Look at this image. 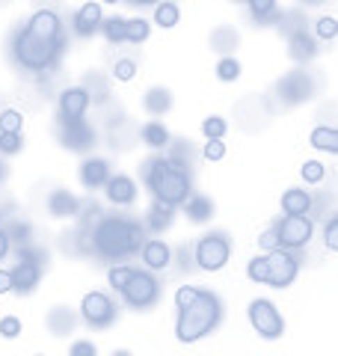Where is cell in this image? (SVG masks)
<instances>
[{"label": "cell", "mask_w": 338, "mask_h": 356, "mask_svg": "<svg viewBox=\"0 0 338 356\" xmlns=\"http://www.w3.org/2000/svg\"><path fill=\"white\" fill-rule=\"evenodd\" d=\"M60 48H63V21L51 9H39L27 21V27L15 36L13 44L15 60L27 72H45L56 60Z\"/></svg>", "instance_id": "cell-1"}, {"label": "cell", "mask_w": 338, "mask_h": 356, "mask_svg": "<svg viewBox=\"0 0 338 356\" xmlns=\"http://www.w3.org/2000/svg\"><path fill=\"white\" fill-rule=\"evenodd\" d=\"M223 318V303L214 291H202L190 300L184 309H178V321H175V339L182 344H193L199 339H205L208 332L220 324Z\"/></svg>", "instance_id": "cell-2"}, {"label": "cell", "mask_w": 338, "mask_h": 356, "mask_svg": "<svg viewBox=\"0 0 338 356\" xmlns=\"http://www.w3.org/2000/svg\"><path fill=\"white\" fill-rule=\"evenodd\" d=\"M143 241H145L143 226L125 217H104L92 232V247L104 259H125V255L143 247Z\"/></svg>", "instance_id": "cell-3"}, {"label": "cell", "mask_w": 338, "mask_h": 356, "mask_svg": "<svg viewBox=\"0 0 338 356\" xmlns=\"http://www.w3.org/2000/svg\"><path fill=\"white\" fill-rule=\"evenodd\" d=\"M145 184L152 187L154 199H161L166 205H184V199L190 196V175L182 166H175L169 158H152L145 161L143 170Z\"/></svg>", "instance_id": "cell-4"}, {"label": "cell", "mask_w": 338, "mask_h": 356, "mask_svg": "<svg viewBox=\"0 0 338 356\" xmlns=\"http://www.w3.org/2000/svg\"><path fill=\"white\" fill-rule=\"evenodd\" d=\"M229 255H232V243L225 235H220V232H208V235H202L196 250H193V259L196 264L202 267V270H223L225 264H229Z\"/></svg>", "instance_id": "cell-5"}, {"label": "cell", "mask_w": 338, "mask_h": 356, "mask_svg": "<svg viewBox=\"0 0 338 356\" xmlns=\"http://www.w3.org/2000/svg\"><path fill=\"white\" fill-rule=\"evenodd\" d=\"M273 229H276L279 247H285V250H303V247H309V241L314 235V222H312L309 214H285Z\"/></svg>", "instance_id": "cell-6"}, {"label": "cell", "mask_w": 338, "mask_h": 356, "mask_svg": "<svg viewBox=\"0 0 338 356\" xmlns=\"http://www.w3.org/2000/svg\"><path fill=\"white\" fill-rule=\"evenodd\" d=\"M246 315H250V324L261 339H279L282 332H285V318H282L279 309L264 297L252 300L250 309H246Z\"/></svg>", "instance_id": "cell-7"}, {"label": "cell", "mask_w": 338, "mask_h": 356, "mask_svg": "<svg viewBox=\"0 0 338 356\" xmlns=\"http://www.w3.org/2000/svg\"><path fill=\"white\" fill-rule=\"evenodd\" d=\"M157 297H161V282L145 270H134L128 285L122 288V300H125L131 309H149L157 303Z\"/></svg>", "instance_id": "cell-8"}, {"label": "cell", "mask_w": 338, "mask_h": 356, "mask_svg": "<svg viewBox=\"0 0 338 356\" xmlns=\"http://www.w3.org/2000/svg\"><path fill=\"white\" fill-rule=\"evenodd\" d=\"M297 273H300V259L294 255V250L276 247L267 252V285L288 288L297 280Z\"/></svg>", "instance_id": "cell-9"}, {"label": "cell", "mask_w": 338, "mask_h": 356, "mask_svg": "<svg viewBox=\"0 0 338 356\" xmlns=\"http://www.w3.org/2000/svg\"><path fill=\"white\" fill-rule=\"evenodd\" d=\"M81 318L92 330H104L113 324V318H116V306H113V300L104 291H89L81 303Z\"/></svg>", "instance_id": "cell-10"}, {"label": "cell", "mask_w": 338, "mask_h": 356, "mask_svg": "<svg viewBox=\"0 0 338 356\" xmlns=\"http://www.w3.org/2000/svg\"><path fill=\"white\" fill-rule=\"evenodd\" d=\"M63 146L72 152H86L95 146V131L86 125L83 119L63 122Z\"/></svg>", "instance_id": "cell-11"}, {"label": "cell", "mask_w": 338, "mask_h": 356, "mask_svg": "<svg viewBox=\"0 0 338 356\" xmlns=\"http://www.w3.org/2000/svg\"><path fill=\"white\" fill-rule=\"evenodd\" d=\"M89 107V92L83 86H69L63 89L60 95V119L63 122H74V119H83Z\"/></svg>", "instance_id": "cell-12"}, {"label": "cell", "mask_w": 338, "mask_h": 356, "mask_svg": "<svg viewBox=\"0 0 338 356\" xmlns=\"http://www.w3.org/2000/svg\"><path fill=\"white\" fill-rule=\"evenodd\" d=\"M143 261L149 270H166V267L172 264V247L161 238L143 241Z\"/></svg>", "instance_id": "cell-13"}, {"label": "cell", "mask_w": 338, "mask_h": 356, "mask_svg": "<svg viewBox=\"0 0 338 356\" xmlns=\"http://www.w3.org/2000/svg\"><path fill=\"white\" fill-rule=\"evenodd\" d=\"M104 187H107V199L113 205H131L137 199V184H134L131 175H110Z\"/></svg>", "instance_id": "cell-14"}, {"label": "cell", "mask_w": 338, "mask_h": 356, "mask_svg": "<svg viewBox=\"0 0 338 356\" xmlns=\"http://www.w3.org/2000/svg\"><path fill=\"white\" fill-rule=\"evenodd\" d=\"M9 273H13V291H18V294H30L33 288L39 285L42 264H36V261H18Z\"/></svg>", "instance_id": "cell-15"}, {"label": "cell", "mask_w": 338, "mask_h": 356, "mask_svg": "<svg viewBox=\"0 0 338 356\" xmlns=\"http://www.w3.org/2000/svg\"><path fill=\"white\" fill-rule=\"evenodd\" d=\"M279 92L285 95L288 102H309L312 92H314V83L303 72H291L285 81L279 83Z\"/></svg>", "instance_id": "cell-16"}, {"label": "cell", "mask_w": 338, "mask_h": 356, "mask_svg": "<svg viewBox=\"0 0 338 356\" xmlns=\"http://www.w3.org/2000/svg\"><path fill=\"white\" fill-rule=\"evenodd\" d=\"M110 178V163L104 158H86L81 163V184L89 187V191H95Z\"/></svg>", "instance_id": "cell-17"}, {"label": "cell", "mask_w": 338, "mask_h": 356, "mask_svg": "<svg viewBox=\"0 0 338 356\" xmlns=\"http://www.w3.org/2000/svg\"><path fill=\"white\" fill-rule=\"evenodd\" d=\"M101 21H104V15H101V3H83L74 15L77 36H92V33L101 27Z\"/></svg>", "instance_id": "cell-18"}, {"label": "cell", "mask_w": 338, "mask_h": 356, "mask_svg": "<svg viewBox=\"0 0 338 356\" xmlns=\"http://www.w3.org/2000/svg\"><path fill=\"white\" fill-rule=\"evenodd\" d=\"M48 211H51V217H74L81 211V202L69 191H54L48 196Z\"/></svg>", "instance_id": "cell-19"}, {"label": "cell", "mask_w": 338, "mask_h": 356, "mask_svg": "<svg viewBox=\"0 0 338 356\" xmlns=\"http://www.w3.org/2000/svg\"><path fill=\"white\" fill-rule=\"evenodd\" d=\"M282 211H285V214H309L312 211V193L300 191V187H291V191L282 193Z\"/></svg>", "instance_id": "cell-20"}, {"label": "cell", "mask_w": 338, "mask_h": 356, "mask_svg": "<svg viewBox=\"0 0 338 356\" xmlns=\"http://www.w3.org/2000/svg\"><path fill=\"white\" fill-rule=\"evenodd\" d=\"M143 107L149 110L152 116H163L166 110L172 107V92L163 89V86H152L149 92H145V98H143Z\"/></svg>", "instance_id": "cell-21"}, {"label": "cell", "mask_w": 338, "mask_h": 356, "mask_svg": "<svg viewBox=\"0 0 338 356\" xmlns=\"http://www.w3.org/2000/svg\"><path fill=\"white\" fill-rule=\"evenodd\" d=\"M184 214L190 222H205L214 214V202L208 196H187L184 199Z\"/></svg>", "instance_id": "cell-22"}, {"label": "cell", "mask_w": 338, "mask_h": 356, "mask_svg": "<svg viewBox=\"0 0 338 356\" xmlns=\"http://www.w3.org/2000/svg\"><path fill=\"white\" fill-rule=\"evenodd\" d=\"M309 143H312V146L318 149V152H330V154H335V152H338V131L330 128V125H321V128H314V131H312Z\"/></svg>", "instance_id": "cell-23"}, {"label": "cell", "mask_w": 338, "mask_h": 356, "mask_svg": "<svg viewBox=\"0 0 338 356\" xmlns=\"http://www.w3.org/2000/svg\"><path fill=\"white\" fill-rule=\"evenodd\" d=\"M169 131L163 128V122H145L143 125V143L149 149H166L169 146Z\"/></svg>", "instance_id": "cell-24"}, {"label": "cell", "mask_w": 338, "mask_h": 356, "mask_svg": "<svg viewBox=\"0 0 338 356\" xmlns=\"http://www.w3.org/2000/svg\"><path fill=\"white\" fill-rule=\"evenodd\" d=\"M172 205H166V202H161V199H154V205H152V211H149V229L152 232H163L169 222H172Z\"/></svg>", "instance_id": "cell-25"}, {"label": "cell", "mask_w": 338, "mask_h": 356, "mask_svg": "<svg viewBox=\"0 0 338 356\" xmlns=\"http://www.w3.org/2000/svg\"><path fill=\"white\" fill-rule=\"evenodd\" d=\"M291 57L297 63H306L314 57V42L306 36V33H294V36H291Z\"/></svg>", "instance_id": "cell-26"}, {"label": "cell", "mask_w": 338, "mask_h": 356, "mask_svg": "<svg viewBox=\"0 0 338 356\" xmlns=\"http://www.w3.org/2000/svg\"><path fill=\"white\" fill-rule=\"evenodd\" d=\"M149 33H152L149 21L145 18H131V21H125V30H122V42H145L149 39Z\"/></svg>", "instance_id": "cell-27"}, {"label": "cell", "mask_w": 338, "mask_h": 356, "mask_svg": "<svg viewBox=\"0 0 338 356\" xmlns=\"http://www.w3.org/2000/svg\"><path fill=\"white\" fill-rule=\"evenodd\" d=\"M154 21L161 27H175L178 24V6L169 3V0H163V3H154Z\"/></svg>", "instance_id": "cell-28"}, {"label": "cell", "mask_w": 338, "mask_h": 356, "mask_svg": "<svg viewBox=\"0 0 338 356\" xmlns=\"http://www.w3.org/2000/svg\"><path fill=\"white\" fill-rule=\"evenodd\" d=\"M217 77H220V81H225V83L238 81V77H241V63L234 57H223L217 63Z\"/></svg>", "instance_id": "cell-29"}, {"label": "cell", "mask_w": 338, "mask_h": 356, "mask_svg": "<svg viewBox=\"0 0 338 356\" xmlns=\"http://www.w3.org/2000/svg\"><path fill=\"white\" fill-rule=\"evenodd\" d=\"M225 131H229V125H225L223 116H208L205 122H202V134H205L208 140H223Z\"/></svg>", "instance_id": "cell-30"}, {"label": "cell", "mask_w": 338, "mask_h": 356, "mask_svg": "<svg viewBox=\"0 0 338 356\" xmlns=\"http://www.w3.org/2000/svg\"><path fill=\"white\" fill-rule=\"evenodd\" d=\"M246 276L258 285H267V255H255V259L246 264Z\"/></svg>", "instance_id": "cell-31"}, {"label": "cell", "mask_w": 338, "mask_h": 356, "mask_svg": "<svg viewBox=\"0 0 338 356\" xmlns=\"http://www.w3.org/2000/svg\"><path fill=\"white\" fill-rule=\"evenodd\" d=\"M24 149V140L15 131H0V154H18Z\"/></svg>", "instance_id": "cell-32"}, {"label": "cell", "mask_w": 338, "mask_h": 356, "mask_svg": "<svg viewBox=\"0 0 338 356\" xmlns=\"http://www.w3.org/2000/svg\"><path fill=\"white\" fill-rule=\"evenodd\" d=\"M72 327H74V315H72V312H65V309H54V315H51V330L56 332V336L69 332Z\"/></svg>", "instance_id": "cell-33"}, {"label": "cell", "mask_w": 338, "mask_h": 356, "mask_svg": "<svg viewBox=\"0 0 338 356\" xmlns=\"http://www.w3.org/2000/svg\"><path fill=\"white\" fill-rule=\"evenodd\" d=\"M300 172H303V181H306V184H321L323 175H326V166L321 161H306Z\"/></svg>", "instance_id": "cell-34"}, {"label": "cell", "mask_w": 338, "mask_h": 356, "mask_svg": "<svg viewBox=\"0 0 338 356\" xmlns=\"http://www.w3.org/2000/svg\"><path fill=\"white\" fill-rule=\"evenodd\" d=\"M101 27H104V36H107V42H122V30H125V18H119V15H113V18H107V21H101Z\"/></svg>", "instance_id": "cell-35"}, {"label": "cell", "mask_w": 338, "mask_h": 356, "mask_svg": "<svg viewBox=\"0 0 338 356\" xmlns=\"http://www.w3.org/2000/svg\"><path fill=\"white\" fill-rule=\"evenodd\" d=\"M21 128H24V116H21L18 110H3V113H0V131L21 134Z\"/></svg>", "instance_id": "cell-36"}, {"label": "cell", "mask_w": 338, "mask_h": 356, "mask_svg": "<svg viewBox=\"0 0 338 356\" xmlns=\"http://www.w3.org/2000/svg\"><path fill=\"white\" fill-rule=\"evenodd\" d=\"M134 276V267H125V264H119V267H110V273H107V280H110V285L113 288H125L128 285V280Z\"/></svg>", "instance_id": "cell-37"}, {"label": "cell", "mask_w": 338, "mask_h": 356, "mask_svg": "<svg viewBox=\"0 0 338 356\" xmlns=\"http://www.w3.org/2000/svg\"><path fill=\"white\" fill-rule=\"evenodd\" d=\"M134 74H137V63L134 60H116V65H113V77L122 83L134 81Z\"/></svg>", "instance_id": "cell-38"}, {"label": "cell", "mask_w": 338, "mask_h": 356, "mask_svg": "<svg viewBox=\"0 0 338 356\" xmlns=\"http://www.w3.org/2000/svg\"><path fill=\"white\" fill-rule=\"evenodd\" d=\"M202 158L205 161H223L225 158V143L223 140H208L205 149H202Z\"/></svg>", "instance_id": "cell-39"}, {"label": "cell", "mask_w": 338, "mask_h": 356, "mask_svg": "<svg viewBox=\"0 0 338 356\" xmlns=\"http://www.w3.org/2000/svg\"><path fill=\"white\" fill-rule=\"evenodd\" d=\"M0 336H3V339H15V336H21V321H18L15 315L0 318Z\"/></svg>", "instance_id": "cell-40"}, {"label": "cell", "mask_w": 338, "mask_h": 356, "mask_svg": "<svg viewBox=\"0 0 338 356\" xmlns=\"http://www.w3.org/2000/svg\"><path fill=\"white\" fill-rule=\"evenodd\" d=\"M323 241H326V250H330V252H335V250H338V217H332L330 222H326Z\"/></svg>", "instance_id": "cell-41"}, {"label": "cell", "mask_w": 338, "mask_h": 356, "mask_svg": "<svg viewBox=\"0 0 338 356\" xmlns=\"http://www.w3.org/2000/svg\"><path fill=\"white\" fill-rule=\"evenodd\" d=\"M335 33H338V21L332 15H326L318 21V36L321 39H335Z\"/></svg>", "instance_id": "cell-42"}, {"label": "cell", "mask_w": 338, "mask_h": 356, "mask_svg": "<svg viewBox=\"0 0 338 356\" xmlns=\"http://www.w3.org/2000/svg\"><path fill=\"white\" fill-rule=\"evenodd\" d=\"M252 9V15L255 18H267L270 13H273V6H276V0H246Z\"/></svg>", "instance_id": "cell-43"}, {"label": "cell", "mask_w": 338, "mask_h": 356, "mask_svg": "<svg viewBox=\"0 0 338 356\" xmlns=\"http://www.w3.org/2000/svg\"><path fill=\"white\" fill-rule=\"evenodd\" d=\"M196 294H199V288H196V285H182V288L175 291V306H178V309H184Z\"/></svg>", "instance_id": "cell-44"}, {"label": "cell", "mask_w": 338, "mask_h": 356, "mask_svg": "<svg viewBox=\"0 0 338 356\" xmlns=\"http://www.w3.org/2000/svg\"><path fill=\"white\" fill-rule=\"evenodd\" d=\"M9 241H18V247L21 243H30V226L27 222H15L13 232H9Z\"/></svg>", "instance_id": "cell-45"}, {"label": "cell", "mask_w": 338, "mask_h": 356, "mask_svg": "<svg viewBox=\"0 0 338 356\" xmlns=\"http://www.w3.org/2000/svg\"><path fill=\"white\" fill-rule=\"evenodd\" d=\"M72 356H95V344L92 341H77V344H72Z\"/></svg>", "instance_id": "cell-46"}, {"label": "cell", "mask_w": 338, "mask_h": 356, "mask_svg": "<svg viewBox=\"0 0 338 356\" xmlns=\"http://www.w3.org/2000/svg\"><path fill=\"white\" fill-rule=\"evenodd\" d=\"M261 247L270 252V250H276L279 247V238H276V229H267L264 235H261Z\"/></svg>", "instance_id": "cell-47"}, {"label": "cell", "mask_w": 338, "mask_h": 356, "mask_svg": "<svg viewBox=\"0 0 338 356\" xmlns=\"http://www.w3.org/2000/svg\"><path fill=\"white\" fill-rule=\"evenodd\" d=\"M9 291H13V273L0 270V294H9Z\"/></svg>", "instance_id": "cell-48"}, {"label": "cell", "mask_w": 338, "mask_h": 356, "mask_svg": "<svg viewBox=\"0 0 338 356\" xmlns=\"http://www.w3.org/2000/svg\"><path fill=\"white\" fill-rule=\"evenodd\" d=\"M9 243H13V241H9V232L0 229V261H3L6 255H9Z\"/></svg>", "instance_id": "cell-49"}, {"label": "cell", "mask_w": 338, "mask_h": 356, "mask_svg": "<svg viewBox=\"0 0 338 356\" xmlns=\"http://www.w3.org/2000/svg\"><path fill=\"white\" fill-rule=\"evenodd\" d=\"M131 3H140V6H154V3H161V0H131Z\"/></svg>", "instance_id": "cell-50"}, {"label": "cell", "mask_w": 338, "mask_h": 356, "mask_svg": "<svg viewBox=\"0 0 338 356\" xmlns=\"http://www.w3.org/2000/svg\"><path fill=\"white\" fill-rule=\"evenodd\" d=\"M3 175H6V170H3V163H0V181H3Z\"/></svg>", "instance_id": "cell-51"}, {"label": "cell", "mask_w": 338, "mask_h": 356, "mask_svg": "<svg viewBox=\"0 0 338 356\" xmlns=\"http://www.w3.org/2000/svg\"><path fill=\"white\" fill-rule=\"evenodd\" d=\"M101 3H113V6H116V3H119V0H101Z\"/></svg>", "instance_id": "cell-52"}, {"label": "cell", "mask_w": 338, "mask_h": 356, "mask_svg": "<svg viewBox=\"0 0 338 356\" xmlns=\"http://www.w3.org/2000/svg\"><path fill=\"white\" fill-rule=\"evenodd\" d=\"M306 3H323V0H306Z\"/></svg>", "instance_id": "cell-53"}, {"label": "cell", "mask_w": 338, "mask_h": 356, "mask_svg": "<svg viewBox=\"0 0 338 356\" xmlns=\"http://www.w3.org/2000/svg\"><path fill=\"white\" fill-rule=\"evenodd\" d=\"M0 222H3V214H0Z\"/></svg>", "instance_id": "cell-54"}]
</instances>
